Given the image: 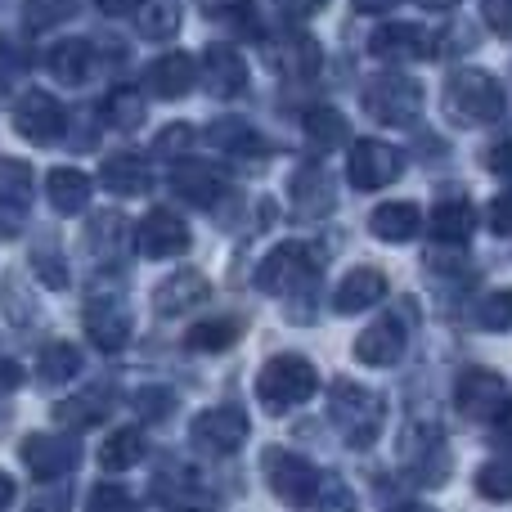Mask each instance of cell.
I'll return each mask as SVG.
<instances>
[{
	"instance_id": "obj_1",
	"label": "cell",
	"mask_w": 512,
	"mask_h": 512,
	"mask_svg": "<svg viewBox=\"0 0 512 512\" xmlns=\"http://www.w3.org/2000/svg\"><path fill=\"white\" fill-rule=\"evenodd\" d=\"M328 414H333V423L342 427L351 450H369L382 432L387 400H382L378 391L360 387V382H333V391H328Z\"/></svg>"
},
{
	"instance_id": "obj_2",
	"label": "cell",
	"mask_w": 512,
	"mask_h": 512,
	"mask_svg": "<svg viewBox=\"0 0 512 512\" xmlns=\"http://www.w3.org/2000/svg\"><path fill=\"white\" fill-rule=\"evenodd\" d=\"M445 108L463 126H490L504 117V86L486 68H459L445 81Z\"/></svg>"
},
{
	"instance_id": "obj_3",
	"label": "cell",
	"mask_w": 512,
	"mask_h": 512,
	"mask_svg": "<svg viewBox=\"0 0 512 512\" xmlns=\"http://www.w3.org/2000/svg\"><path fill=\"white\" fill-rule=\"evenodd\" d=\"M315 387L319 373L306 355H274V360H265L261 378H256V396L270 414H288V409L306 405L315 396Z\"/></svg>"
},
{
	"instance_id": "obj_4",
	"label": "cell",
	"mask_w": 512,
	"mask_h": 512,
	"mask_svg": "<svg viewBox=\"0 0 512 512\" xmlns=\"http://www.w3.org/2000/svg\"><path fill=\"white\" fill-rule=\"evenodd\" d=\"M261 472H265V486L274 490L279 504H288V508H310L315 504L319 472H315V463H310L306 454L270 445V450L261 454Z\"/></svg>"
},
{
	"instance_id": "obj_5",
	"label": "cell",
	"mask_w": 512,
	"mask_h": 512,
	"mask_svg": "<svg viewBox=\"0 0 512 512\" xmlns=\"http://www.w3.org/2000/svg\"><path fill=\"white\" fill-rule=\"evenodd\" d=\"M364 108L382 126H414L423 117V86L400 72H382L364 86Z\"/></svg>"
},
{
	"instance_id": "obj_6",
	"label": "cell",
	"mask_w": 512,
	"mask_h": 512,
	"mask_svg": "<svg viewBox=\"0 0 512 512\" xmlns=\"http://www.w3.org/2000/svg\"><path fill=\"white\" fill-rule=\"evenodd\" d=\"M315 270H319L315 252L301 248V243H283V248H274L261 261V270H256V288L270 292V297H292V292L310 297V288H315Z\"/></svg>"
},
{
	"instance_id": "obj_7",
	"label": "cell",
	"mask_w": 512,
	"mask_h": 512,
	"mask_svg": "<svg viewBox=\"0 0 512 512\" xmlns=\"http://www.w3.org/2000/svg\"><path fill=\"white\" fill-rule=\"evenodd\" d=\"M400 463L418 486H441L450 477V454H445V432L436 423H409L400 436Z\"/></svg>"
},
{
	"instance_id": "obj_8",
	"label": "cell",
	"mask_w": 512,
	"mask_h": 512,
	"mask_svg": "<svg viewBox=\"0 0 512 512\" xmlns=\"http://www.w3.org/2000/svg\"><path fill=\"white\" fill-rule=\"evenodd\" d=\"M243 441H248V414H243L239 405L203 409V414L189 423V445H194L198 454H212V459L234 454Z\"/></svg>"
},
{
	"instance_id": "obj_9",
	"label": "cell",
	"mask_w": 512,
	"mask_h": 512,
	"mask_svg": "<svg viewBox=\"0 0 512 512\" xmlns=\"http://www.w3.org/2000/svg\"><path fill=\"white\" fill-rule=\"evenodd\" d=\"M405 171V153L387 140H355L351 158H346V180L355 189H382L391 180H400Z\"/></svg>"
},
{
	"instance_id": "obj_10",
	"label": "cell",
	"mask_w": 512,
	"mask_h": 512,
	"mask_svg": "<svg viewBox=\"0 0 512 512\" xmlns=\"http://www.w3.org/2000/svg\"><path fill=\"white\" fill-rule=\"evenodd\" d=\"M454 405L459 414L477 418V423H495L499 409L508 405V387L495 369H463L454 382Z\"/></svg>"
},
{
	"instance_id": "obj_11",
	"label": "cell",
	"mask_w": 512,
	"mask_h": 512,
	"mask_svg": "<svg viewBox=\"0 0 512 512\" xmlns=\"http://www.w3.org/2000/svg\"><path fill=\"white\" fill-rule=\"evenodd\" d=\"M14 131L23 135L27 144L50 149V144L63 135V104L50 95V90H23L14 104Z\"/></svg>"
},
{
	"instance_id": "obj_12",
	"label": "cell",
	"mask_w": 512,
	"mask_h": 512,
	"mask_svg": "<svg viewBox=\"0 0 512 512\" xmlns=\"http://www.w3.org/2000/svg\"><path fill=\"white\" fill-rule=\"evenodd\" d=\"M135 248L149 261H171V256L189 252V225L180 221L171 207H153L140 225H135Z\"/></svg>"
},
{
	"instance_id": "obj_13",
	"label": "cell",
	"mask_w": 512,
	"mask_h": 512,
	"mask_svg": "<svg viewBox=\"0 0 512 512\" xmlns=\"http://www.w3.org/2000/svg\"><path fill=\"white\" fill-rule=\"evenodd\" d=\"M77 459H81V445L72 441V436H63V432H36V436H27L23 441V463H27V472H32L36 481L68 477V472L77 468Z\"/></svg>"
},
{
	"instance_id": "obj_14",
	"label": "cell",
	"mask_w": 512,
	"mask_h": 512,
	"mask_svg": "<svg viewBox=\"0 0 512 512\" xmlns=\"http://www.w3.org/2000/svg\"><path fill=\"white\" fill-rule=\"evenodd\" d=\"M86 337L99 346V351H122L131 342V310L117 297H90L86 301Z\"/></svg>"
},
{
	"instance_id": "obj_15",
	"label": "cell",
	"mask_w": 512,
	"mask_h": 512,
	"mask_svg": "<svg viewBox=\"0 0 512 512\" xmlns=\"http://www.w3.org/2000/svg\"><path fill=\"white\" fill-rule=\"evenodd\" d=\"M405 355V324L396 315H382L355 337V360L369 369H391Z\"/></svg>"
},
{
	"instance_id": "obj_16",
	"label": "cell",
	"mask_w": 512,
	"mask_h": 512,
	"mask_svg": "<svg viewBox=\"0 0 512 512\" xmlns=\"http://www.w3.org/2000/svg\"><path fill=\"white\" fill-rule=\"evenodd\" d=\"M198 77H203L207 95L230 99V95H239V90L248 86V63H243V54L230 50V45H207Z\"/></svg>"
},
{
	"instance_id": "obj_17",
	"label": "cell",
	"mask_w": 512,
	"mask_h": 512,
	"mask_svg": "<svg viewBox=\"0 0 512 512\" xmlns=\"http://www.w3.org/2000/svg\"><path fill=\"white\" fill-rule=\"evenodd\" d=\"M194 81H198L194 54L171 50V54H162V59L149 68L144 86H149V95H158V99H185L189 90H194Z\"/></svg>"
},
{
	"instance_id": "obj_18",
	"label": "cell",
	"mask_w": 512,
	"mask_h": 512,
	"mask_svg": "<svg viewBox=\"0 0 512 512\" xmlns=\"http://www.w3.org/2000/svg\"><path fill=\"white\" fill-rule=\"evenodd\" d=\"M288 203L297 216H324L333 212L337 194H333V180H328L324 167H297L288 180Z\"/></svg>"
},
{
	"instance_id": "obj_19",
	"label": "cell",
	"mask_w": 512,
	"mask_h": 512,
	"mask_svg": "<svg viewBox=\"0 0 512 512\" xmlns=\"http://www.w3.org/2000/svg\"><path fill=\"white\" fill-rule=\"evenodd\" d=\"M171 194L194 207H212L225 194V176L216 167H207V162H176L171 167Z\"/></svg>"
},
{
	"instance_id": "obj_20",
	"label": "cell",
	"mask_w": 512,
	"mask_h": 512,
	"mask_svg": "<svg viewBox=\"0 0 512 512\" xmlns=\"http://www.w3.org/2000/svg\"><path fill=\"white\" fill-rule=\"evenodd\" d=\"M369 50L378 59H427L432 54V36L418 23H382L369 36Z\"/></svg>"
},
{
	"instance_id": "obj_21",
	"label": "cell",
	"mask_w": 512,
	"mask_h": 512,
	"mask_svg": "<svg viewBox=\"0 0 512 512\" xmlns=\"http://www.w3.org/2000/svg\"><path fill=\"white\" fill-rule=\"evenodd\" d=\"M382 297H387V274H378L373 265H360V270H351L337 283L333 306H337V315H360V310L378 306Z\"/></svg>"
},
{
	"instance_id": "obj_22",
	"label": "cell",
	"mask_w": 512,
	"mask_h": 512,
	"mask_svg": "<svg viewBox=\"0 0 512 512\" xmlns=\"http://www.w3.org/2000/svg\"><path fill=\"white\" fill-rule=\"evenodd\" d=\"M207 279L198 270H176L167 283H158V292H153V306L162 310V315H185V310L203 306L207 301Z\"/></svg>"
},
{
	"instance_id": "obj_23",
	"label": "cell",
	"mask_w": 512,
	"mask_h": 512,
	"mask_svg": "<svg viewBox=\"0 0 512 512\" xmlns=\"http://www.w3.org/2000/svg\"><path fill=\"white\" fill-rule=\"evenodd\" d=\"M45 68H50V77L63 81V86H81V81L90 77V68H95V50H90V41H81V36H68V41L50 45Z\"/></svg>"
},
{
	"instance_id": "obj_24",
	"label": "cell",
	"mask_w": 512,
	"mask_h": 512,
	"mask_svg": "<svg viewBox=\"0 0 512 512\" xmlns=\"http://www.w3.org/2000/svg\"><path fill=\"white\" fill-rule=\"evenodd\" d=\"M472 230H477V212H472L468 198H450V203H436L432 216H427V234L436 243H468Z\"/></svg>"
},
{
	"instance_id": "obj_25",
	"label": "cell",
	"mask_w": 512,
	"mask_h": 512,
	"mask_svg": "<svg viewBox=\"0 0 512 512\" xmlns=\"http://www.w3.org/2000/svg\"><path fill=\"white\" fill-rule=\"evenodd\" d=\"M90 189H95V185H90V176H86V171H77V167H54L50 180H45V198H50V207L59 216L86 212Z\"/></svg>"
},
{
	"instance_id": "obj_26",
	"label": "cell",
	"mask_w": 512,
	"mask_h": 512,
	"mask_svg": "<svg viewBox=\"0 0 512 512\" xmlns=\"http://www.w3.org/2000/svg\"><path fill=\"white\" fill-rule=\"evenodd\" d=\"M418 225H423V212L414 203H382L369 216L373 239H382V243H409L418 234Z\"/></svg>"
},
{
	"instance_id": "obj_27",
	"label": "cell",
	"mask_w": 512,
	"mask_h": 512,
	"mask_svg": "<svg viewBox=\"0 0 512 512\" xmlns=\"http://www.w3.org/2000/svg\"><path fill=\"white\" fill-rule=\"evenodd\" d=\"M99 185L108 189V194L117 198H135L149 189V171H144L140 158H131V153H117V158L104 162V171H99Z\"/></svg>"
},
{
	"instance_id": "obj_28",
	"label": "cell",
	"mask_w": 512,
	"mask_h": 512,
	"mask_svg": "<svg viewBox=\"0 0 512 512\" xmlns=\"http://www.w3.org/2000/svg\"><path fill=\"white\" fill-rule=\"evenodd\" d=\"M207 140L216 144V149L234 153V158H243V153H265V140L256 135L252 122H243V117H221V122L207 126Z\"/></svg>"
},
{
	"instance_id": "obj_29",
	"label": "cell",
	"mask_w": 512,
	"mask_h": 512,
	"mask_svg": "<svg viewBox=\"0 0 512 512\" xmlns=\"http://www.w3.org/2000/svg\"><path fill=\"white\" fill-rule=\"evenodd\" d=\"M140 459H144V436L135 432V427H122V432H113L104 445H99V463H104L108 472H126Z\"/></svg>"
},
{
	"instance_id": "obj_30",
	"label": "cell",
	"mask_w": 512,
	"mask_h": 512,
	"mask_svg": "<svg viewBox=\"0 0 512 512\" xmlns=\"http://www.w3.org/2000/svg\"><path fill=\"white\" fill-rule=\"evenodd\" d=\"M239 333H243L239 319H207V324H194V328H189L185 346H189V351L216 355V351H230V346L239 342Z\"/></svg>"
},
{
	"instance_id": "obj_31",
	"label": "cell",
	"mask_w": 512,
	"mask_h": 512,
	"mask_svg": "<svg viewBox=\"0 0 512 512\" xmlns=\"http://www.w3.org/2000/svg\"><path fill=\"white\" fill-rule=\"evenodd\" d=\"M104 122L113 126V131H135V126L144 122V99H140V90H131V86L108 90V99H104Z\"/></svg>"
},
{
	"instance_id": "obj_32",
	"label": "cell",
	"mask_w": 512,
	"mask_h": 512,
	"mask_svg": "<svg viewBox=\"0 0 512 512\" xmlns=\"http://www.w3.org/2000/svg\"><path fill=\"white\" fill-rule=\"evenodd\" d=\"M36 373H41V382H72L81 373V351L72 342H50L36 360Z\"/></svg>"
},
{
	"instance_id": "obj_33",
	"label": "cell",
	"mask_w": 512,
	"mask_h": 512,
	"mask_svg": "<svg viewBox=\"0 0 512 512\" xmlns=\"http://www.w3.org/2000/svg\"><path fill=\"white\" fill-rule=\"evenodd\" d=\"M306 135L319 144V149H342L351 140V126L337 108H310L306 113Z\"/></svg>"
},
{
	"instance_id": "obj_34",
	"label": "cell",
	"mask_w": 512,
	"mask_h": 512,
	"mask_svg": "<svg viewBox=\"0 0 512 512\" xmlns=\"http://www.w3.org/2000/svg\"><path fill=\"white\" fill-rule=\"evenodd\" d=\"M135 27H140L144 41H167L180 27V14L171 0H144V5L135 9Z\"/></svg>"
},
{
	"instance_id": "obj_35",
	"label": "cell",
	"mask_w": 512,
	"mask_h": 512,
	"mask_svg": "<svg viewBox=\"0 0 512 512\" xmlns=\"http://www.w3.org/2000/svg\"><path fill=\"white\" fill-rule=\"evenodd\" d=\"M32 198V167L18 158H0V207H27Z\"/></svg>"
},
{
	"instance_id": "obj_36",
	"label": "cell",
	"mask_w": 512,
	"mask_h": 512,
	"mask_svg": "<svg viewBox=\"0 0 512 512\" xmlns=\"http://www.w3.org/2000/svg\"><path fill=\"white\" fill-rule=\"evenodd\" d=\"M108 414V391H86V396H72L54 409V418H63L68 427H95L99 418Z\"/></svg>"
},
{
	"instance_id": "obj_37",
	"label": "cell",
	"mask_w": 512,
	"mask_h": 512,
	"mask_svg": "<svg viewBox=\"0 0 512 512\" xmlns=\"http://www.w3.org/2000/svg\"><path fill=\"white\" fill-rule=\"evenodd\" d=\"M477 495L495 499V504H508L512 499V459H490L477 468Z\"/></svg>"
},
{
	"instance_id": "obj_38",
	"label": "cell",
	"mask_w": 512,
	"mask_h": 512,
	"mask_svg": "<svg viewBox=\"0 0 512 512\" xmlns=\"http://www.w3.org/2000/svg\"><path fill=\"white\" fill-rule=\"evenodd\" d=\"M72 9H77V0H23V23L32 32H45V27L72 18Z\"/></svg>"
},
{
	"instance_id": "obj_39",
	"label": "cell",
	"mask_w": 512,
	"mask_h": 512,
	"mask_svg": "<svg viewBox=\"0 0 512 512\" xmlns=\"http://www.w3.org/2000/svg\"><path fill=\"white\" fill-rule=\"evenodd\" d=\"M477 324L490 328V333H508L512 328V288H499V292H490V297L481 301Z\"/></svg>"
},
{
	"instance_id": "obj_40",
	"label": "cell",
	"mask_w": 512,
	"mask_h": 512,
	"mask_svg": "<svg viewBox=\"0 0 512 512\" xmlns=\"http://www.w3.org/2000/svg\"><path fill=\"white\" fill-rule=\"evenodd\" d=\"M32 270H36V279L45 283V288H68V261H63L54 248H32Z\"/></svg>"
},
{
	"instance_id": "obj_41",
	"label": "cell",
	"mask_w": 512,
	"mask_h": 512,
	"mask_svg": "<svg viewBox=\"0 0 512 512\" xmlns=\"http://www.w3.org/2000/svg\"><path fill=\"white\" fill-rule=\"evenodd\" d=\"M315 508H319V512H355V495L346 490L342 477H319Z\"/></svg>"
},
{
	"instance_id": "obj_42",
	"label": "cell",
	"mask_w": 512,
	"mask_h": 512,
	"mask_svg": "<svg viewBox=\"0 0 512 512\" xmlns=\"http://www.w3.org/2000/svg\"><path fill=\"white\" fill-rule=\"evenodd\" d=\"M171 409H176V396H171L167 387H140V391H135V414L149 418V423L167 418Z\"/></svg>"
},
{
	"instance_id": "obj_43",
	"label": "cell",
	"mask_w": 512,
	"mask_h": 512,
	"mask_svg": "<svg viewBox=\"0 0 512 512\" xmlns=\"http://www.w3.org/2000/svg\"><path fill=\"white\" fill-rule=\"evenodd\" d=\"M135 504H131V495H126L122 486H95L90 490V499H86V512H131Z\"/></svg>"
},
{
	"instance_id": "obj_44",
	"label": "cell",
	"mask_w": 512,
	"mask_h": 512,
	"mask_svg": "<svg viewBox=\"0 0 512 512\" xmlns=\"http://www.w3.org/2000/svg\"><path fill=\"white\" fill-rule=\"evenodd\" d=\"M189 140H194V126H185V122H176V126H167V131L153 140V153L158 158H171V153H185L189 149Z\"/></svg>"
},
{
	"instance_id": "obj_45",
	"label": "cell",
	"mask_w": 512,
	"mask_h": 512,
	"mask_svg": "<svg viewBox=\"0 0 512 512\" xmlns=\"http://www.w3.org/2000/svg\"><path fill=\"white\" fill-rule=\"evenodd\" d=\"M283 68L288 72H319V45L310 41V36H297V50H292V59H283Z\"/></svg>"
},
{
	"instance_id": "obj_46",
	"label": "cell",
	"mask_w": 512,
	"mask_h": 512,
	"mask_svg": "<svg viewBox=\"0 0 512 512\" xmlns=\"http://www.w3.org/2000/svg\"><path fill=\"white\" fill-rule=\"evenodd\" d=\"M481 14H486V23L495 27V36H512V0H481Z\"/></svg>"
},
{
	"instance_id": "obj_47",
	"label": "cell",
	"mask_w": 512,
	"mask_h": 512,
	"mask_svg": "<svg viewBox=\"0 0 512 512\" xmlns=\"http://www.w3.org/2000/svg\"><path fill=\"white\" fill-rule=\"evenodd\" d=\"M18 72H23V63H18V54H9V41L0 36V95H5V90H14Z\"/></svg>"
},
{
	"instance_id": "obj_48",
	"label": "cell",
	"mask_w": 512,
	"mask_h": 512,
	"mask_svg": "<svg viewBox=\"0 0 512 512\" xmlns=\"http://www.w3.org/2000/svg\"><path fill=\"white\" fill-rule=\"evenodd\" d=\"M490 230H495V234H512V194H504V198H495V203H490Z\"/></svg>"
},
{
	"instance_id": "obj_49",
	"label": "cell",
	"mask_w": 512,
	"mask_h": 512,
	"mask_svg": "<svg viewBox=\"0 0 512 512\" xmlns=\"http://www.w3.org/2000/svg\"><path fill=\"white\" fill-rule=\"evenodd\" d=\"M490 171H495V176H504V180H512V140H504V144H495V149H490Z\"/></svg>"
},
{
	"instance_id": "obj_50",
	"label": "cell",
	"mask_w": 512,
	"mask_h": 512,
	"mask_svg": "<svg viewBox=\"0 0 512 512\" xmlns=\"http://www.w3.org/2000/svg\"><path fill=\"white\" fill-rule=\"evenodd\" d=\"M27 512H68V490H54V495L32 499V508Z\"/></svg>"
},
{
	"instance_id": "obj_51",
	"label": "cell",
	"mask_w": 512,
	"mask_h": 512,
	"mask_svg": "<svg viewBox=\"0 0 512 512\" xmlns=\"http://www.w3.org/2000/svg\"><path fill=\"white\" fill-rule=\"evenodd\" d=\"M23 387V369H18L14 360H0V396H5V391H18Z\"/></svg>"
},
{
	"instance_id": "obj_52",
	"label": "cell",
	"mask_w": 512,
	"mask_h": 512,
	"mask_svg": "<svg viewBox=\"0 0 512 512\" xmlns=\"http://www.w3.org/2000/svg\"><path fill=\"white\" fill-rule=\"evenodd\" d=\"M283 5V14H292V18H310L315 9H324V0H279Z\"/></svg>"
},
{
	"instance_id": "obj_53",
	"label": "cell",
	"mask_w": 512,
	"mask_h": 512,
	"mask_svg": "<svg viewBox=\"0 0 512 512\" xmlns=\"http://www.w3.org/2000/svg\"><path fill=\"white\" fill-rule=\"evenodd\" d=\"M248 5V0H198V9H203V14H234V9H243Z\"/></svg>"
},
{
	"instance_id": "obj_54",
	"label": "cell",
	"mask_w": 512,
	"mask_h": 512,
	"mask_svg": "<svg viewBox=\"0 0 512 512\" xmlns=\"http://www.w3.org/2000/svg\"><path fill=\"white\" fill-rule=\"evenodd\" d=\"M95 5H99V14L122 18V14H131V9H135V0H95Z\"/></svg>"
},
{
	"instance_id": "obj_55",
	"label": "cell",
	"mask_w": 512,
	"mask_h": 512,
	"mask_svg": "<svg viewBox=\"0 0 512 512\" xmlns=\"http://www.w3.org/2000/svg\"><path fill=\"white\" fill-rule=\"evenodd\" d=\"M355 9H360V14H387L391 5H400V0H351Z\"/></svg>"
},
{
	"instance_id": "obj_56",
	"label": "cell",
	"mask_w": 512,
	"mask_h": 512,
	"mask_svg": "<svg viewBox=\"0 0 512 512\" xmlns=\"http://www.w3.org/2000/svg\"><path fill=\"white\" fill-rule=\"evenodd\" d=\"M495 432L504 436V441H512V405L499 409V418H495Z\"/></svg>"
},
{
	"instance_id": "obj_57",
	"label": "cell",
	"mask_w": 512,
	"mask_h": 512,
	"mask_svg": "<svg viewBox=\"0 0 512 512\" xmlns=\"http://www.w3.org/2000/svg\"><path fill=\"white\" fill-rule=\"evenodd\" d=\"M9 499H14V481L0 472V508H9Z\"/></svg>"
},
{
	"instance_id": "obj_58",
	"label": "cell",
	"mask_w": 512,
	"mask_h": 512,
	"mask_svg": "<svg viewBox=\"0 0 512 512\" xmlns=\"http://www.w3.org/2000/svg\"><path fill=\"white\" fill-rule=\"evenodd\" d=\"M387 512H432L427 504H396V508H387Z\"/></svg>"
},
{
	"instance_id": "obj_59",
	"label": "cell",
	"mask_w": 512,
	"mask_h": 512,
	"mask_svg": "<svg viewBox=\"0 0 512 512\" xmlns=\"http://www.w3.org/2000/svg\"><path fill=\"white\" fill-rule=\"evenodd\" d=\"M176 512H207V508H176Z\"/></svg>"
}]
</instances>
